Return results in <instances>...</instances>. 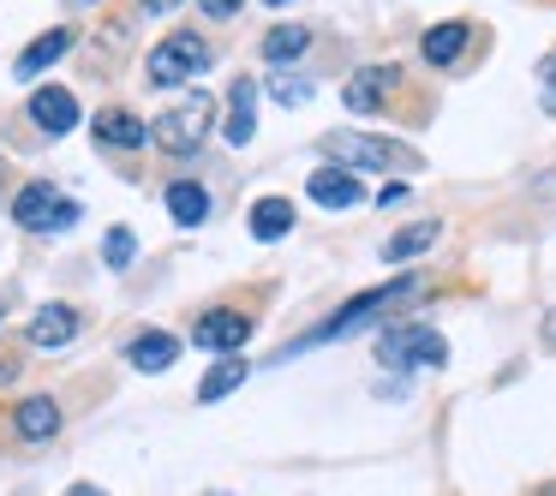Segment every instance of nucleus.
Here are the masks:
<instances>
[{
  "instance_id": "1",
  "label": "nucleus",
  "mask_w": 556,
  "mask_h": 496,
  "mask_svg": "<svg viewBox=\"0 0 556 496\" xmlns=\"http://www.w3.org/2000/svg\"><path fill=\"white\" fill-rule=\"evenodd\" d=\"M419 293H425L419 276H395V281H383V288H371V293H353L336 317H324V323L305 329L293 347H281V359H300L305 347H317V341H341V335H353V329H365V323H383L389 311H401V305L419 300Z\"/></svg>"
},
{
  "instance_id": "2",
  "label": "nucleus",
  "mask_w": 556,
  "mask_h": 496,
  "mask_svg": "<svg viewBox=\"0 0 556 496\" xmlns=\"http://www.w3.org/2000/svg\"><path fill=\"white\" fill-rule=\"evenodd\" d=\"M317 150H324L329 162H341V168L353 174H419L425 156L413 144H401V138H383V132H324L317 138Z\"/></svg>"
},
{
  "instance_id": "3",
  "label": "nucleus",
  "mask_w": 556,
  "mask_h": 496,
  "mask_svg": "<svg viewBox=\"0 0 556 496\" xmlns=\"http://www.w3.org/2000/svg\"><path fill=\"white\" fill-rule=\"evenodd\" d=\"M377 359L389 371H443L448 365V341L431 323H389L377 335Z\"/></svg>"
},
{
  "instance_id": "4",
  "label": "nucleus",
  "mask_w": 556,
  "mask_h": 496,
  "mask_svg": "<svg viewBox=\"0 0 556 496\" xmlns=\"http://www.w3.org/2000/svg\"><path fill=\"white\" fill-rule=\"evenodd\" d=\"M210 126H216V102H210L204 90H192L186 102H174V109L156 114V126H150V144H162L168 156H192V150L210 138Z\"/></svg>"
},
{
  "instance_id": "5",
  "label": "nucleus",
  "mask_w": 556,
  "mask_h": 496,
  "mask_svg": "<svg viewBox=\"0 0 556 496\" xmlns=\"http://www.w3.org/2000/svg\"><path fill=\"white\" fill-rule=\"evenodd\" d=\"M210 42L204 37H192V30H174V37H162L156 49H150V85H162V90H174V85H192L198 73H210Z\"/></svg>"
},
{
  "instance_id": "6",
  "label": "nucleus",
  "mask_w": 556,
  "mask_h": 496,
  "mask_svg": "<svg viewBox=\"0 0 556 496\" xmlns=\"http://www.w3.org/2000/svg\"><path fill=\"white\" fill-rule=\"evenodd\" d=\"M13 221L25 233H66V228H78V221H85V209H78L73 198H61L49 180H30L25 192L13 198Z\"/></svg>"
},
{
  "instance_id": "7",
  "label": "nucleus",
  "mask_w": 556,
  "mask_h": 496,
  "mask_svg": "<svg viewBox=\"0 0 556 496\" xmlns=\"http://www.w3.org/2000/svg\"><path fill=\"white\" fill-rule=\"evenodd\" d=\"M305 198H312L317 209H359L365 186L353 168H341V162H324V168H312V180H305Z\"/></svg>"
},
{
  "instance_id": "8",
  "label": "nucleus",
  "mask_w": 556,
  "mask_h": 496,
  "mask_svg": "<svg viewBox=\"0 0 556 496\" xmlns=\"http://www.w3.org/2000/svg\"><path fill=\"white\" fill-rule=\"evenodd\" d=\"M192 341L204 353H240L245 341H252V317L245 311H204L192 323Z\"/></svg>"
},
{
  "instance_id": "9",
  "label": "nucleus",
  "mask_w": 556,
  "mask_h": 496,
  "mask_svg": "<svg viewBox=\"0 0 556 496\" xmlns=\"http://www.w3.org/2000/svg\"><path fill=\"white\" fill-rule=\"evenodd\" d=\"M30 120H37V132H49V138H66L78 126V97L66 85H49V90H37L30 97Z\"/></svg>"
},
{
  "instance_id": "10",
  "label": "nucleus",
  "mask_w": 556,
  "mask_h": 496,
  "mask_svg": "<svg viewBox=\"0 0 556 496\" xmlns=\"http://www.w3.org/2000/svg\"><path fill=\"white\" fill-rule=\"evenodd\" d=\"M180 359V341L168 335V329H138L132 341H126V365H132V371H168V365Z\"/></svg>"
},
{
  "instance_id": "11",
  "label": "nucleus",
  "mask_w": 556,
  "mask_h": 496,
  "mask_svg": "<svg viewBox=\"0 0 556 496\" xmlns=\"http://www.w3.org/2000/svg\"><path fill=\"white\" fill-rule=\"evenodd\" d=\"M467 42H472L467 18H443V25H431L419 37V54H425V66H455L460 54H467Z\"/></svg>"
},
{
  "instance_id": "12",
  "label": "nucleus",
  "mask_w": 556,
  "mask_h": 496,
  "mask_svg": "<svg viewBox=\"0 0 556 496\" xmlns=\"http://www.w3.org/2000/svg\"><path fill=\"white\" fill-rule=\"evenodd\" d=\"M395 78H401L395 66H359V73L348 78V90H341V97H348L353 114H377V109H383V97L395 90Z\"/></svg>"
},
{
  "instance_id": "13",
  "label": "nucleus",
  "mask_w": 556,
  "mask_h": 496,
  "mask_svg": "<svg viewBox=\"0 0 556 496\" xmlns=\"http://www.w3.org/2000/svg\"><path fill=\"white\" fill-rule=\"evenodd\" d=\"M13 431L25 436V443H49L54 431H61V400H49V395H25L13 407Z\"/></svg>"
},
{
  "instance_id": "14",
  "label": "nucleus",
  "mask_w": 556,
  "mask_h": 496,
  "mask_svg": "<svg viewBox=\"0 0 556 496\" xmlns=\"http://www.w3.org/2000/svg\"><path fill=\"white\" fill-rule=\"evenodd\" d=\"M252 138H257V85L252 78H233V90H228V144L245 150Z\"/></svg>"
},
{
  "instance_id": "15",
  "label": "nucleus",
  "mask_w": 556,
  "mask_h": 496,
  "mask_svg": "<svg viewBox=\"0 0 556 496\" xmlns=\"http://www.w3.org/2000/svg\"><path fill=\"white\" fill-rule=\"evenodd\" d=\"M66 49H73V30H66V25H61V30H42V37L30 42V49L18 54V61H13V78H25V85H30V78H42V73H49V66L66 54Z\"/></svg>"
},
{
  "instance_id": "16",
  "label": "nucleus",
  "mask_w": 556,
  "mask_h": 496,
  "mask_svg": "<svg viewBox=\"0 0 556 496\" xmlns=\"http://www.w3.org/2000/svg\"><path fill=\"white\" fill-rule=\"evenodd\" d=\"M144 138H150L144 114H132V109H102V114H97V144H109V150H138Z\"/></svg>"
},
{
  "instance_id": "17",
  "label": "nucleus",
  "mask_w": 556,
  "mask_h": 496,
  "mask_svg": "<svg viewBox=\"0 0 556 496\" xmlns=\"http://www.w3.org/2000/svg\"><path fill=\"white\" fill-rule=\"evenodd\" d=\"M25 335H30V347H66V341L78 335V311L73 305H42Z\"/></svg>"
},
{
  "instance_id": "18",
  "label": "nucleus",
  "mask_w": 556,
  "mask_h": 496,
  "mask_svg": "<svg viewBox=\"0 0 556 496\" xmlns=\"http://www.w3.org/2000/svg\"><path fill=\"white\" fill-rule=\"evenodd\" d=\"M245 377H252V365H245L240 353H222V359L204 371V383H198V400H204V407H216V400H228Z\"/></svg>"
},
{
  "instance_id": "19",
  "label": "nucleus",
  "mask_w": 556,
  "mask_h": 496,
  "mask_svg": "<svg viewBox=\"0 0 556 496\" xmlns=\"http://www.w3.org/2000/svg\"><path fill=\"white\" fill-rule=\"evenodd\" d=\"M162 204H168V216L180 221V228H204L210 221V192L198 180H174L168 192H162Z\"/></svg>"
},
{
  "instance_id": "20",
  "label": "nucleus",
  "mask_w": 556,
  "mask_h": 496,
  "mask_svg": "<svg viewBox=\"0 0 556 496\" xmlns=\"http://www.w3.org/2000/svg\"><path fill=\"white\" fill-rule=\"evenodd\" d=\"M437 240H443V221H413V228H401L383 240V264H413V257L431 252Z\"/></svg>"
},
{
  "instance_id": "21",
  "label": "nucleus",
  "mask_w": 556,
  "mask_h": 496,
  "mask_svg": "<svg viewBox=\"0 0 556 496\" xmlns=\"http://www.w3.org/2000/svg\"><path fill=\"white\" fill-rule=\"evenodd\" d=\"M245 221H252V240L276 245V240H288V233H293V204H288V198H257Z\"/></svg>"
},
{
  "instance_id": "22",
  "label": "nucleus",
  "mask_w": 556,
  "mask_h": 496,
  "mask_svg": "<svg viewBox=\"0 0 556 496\" xmlns=\"http://www.w3.org/2000/svg\"><path fill=\"white\" fill-rule=\"evenodd\" d=\"M305 49H312V30H305V25H276V30H264V61H269V66H293Z\"/></svg>"
},
{
  "instance_id": "23",
  "label": "nucleus",
  "mask_w": 556,
  "mask_h": 496,
  "mask_svg": "<svg viewBox=\"0 0 556 496\" xmlns=\"http://www.w3.org/2000/svg\"><path fill=\"white\" fill-rule=\"evenodd\" d=\"M312 78L305 73H288V66H276V78H269V97L281 102V109H300V102H312Z\"/></svg>"
},
{
  "instance_id": "24",
  "label": "nucleus",
  "mask_w": 556,
  "mask_h": 496,
  "mask_svg": "<svg viewBox=\"0 0 556 496\" xmlns=\"http://www.w3.org/2000/svg\"><path fill=\"white\" fill-rule=\"evenodd\" d=\"M132 257H138L132 228H109V233H102V264H109V269H132Z\"/></svg>"
},
{
  "instance_id": "25",
  "label": "nucleus",
  "mask_w": 556,
  "mask_h": 496,
  "mask_svg": "<svg viewBox=\"0 0 556 496\" xmlns=\"http://www.w3.org/2000/svg\"><path fill=\"white\" fill-rule=\"evenodd\" d=\"M539 90H544V114H556V54L539 61Z\"/></svg>"
},
{
  "instance_id": "26",
  "label": "nucleus",
  "mask_w": 556,
  "mask_h": 496,
  "mask_svg": "<svg viewBox=\"0 0 556 496\" xmlns=\"http://www.w3.org/2000/svg\"><path fill=\"white\" fill-rule=\"evenodd\" d=\"M204 18H240V0H198Z\"/></svg>"
},
{
  "instance_id": "27",
  "label": "nucleus",
  "mask_w": 556,
  "mask_h": 496,
  "mask_svg": "<svg viewBox=\"0 0 556 496\" xmlns=\"http://www.w3.org/2000/svg\"><path fill=\"white\" fill-rule=\"evenodd\" d=\"M401 198H407V186H383V192H377V204H383V209H395Z\"/></svg>"
},
{
  "instance_id": "28",
  "label": "nucleus",
  "mask_w": 556,
  "mask_h": 496,
  "mask_svg": "<svg viewBox=\"0 0 556 496\" xmlns=\"http://www.w3.org/2000/svg\"><path fill=\"white\" fill-rule=\"evenodd\" d=\"M532 192H539V198H556V168L539 174V180H532Z\"/></svg>"
},
{
  "instance_id": "29",
  "label": "nucleus",
  "mask_w": 556,
  "mask_h": 496,
  "mask_svg": "<svg viewBox=\"0 0 556 496\" xmlns=\"http://www.w3.org/2000/svg\"><path fill=\"white\" fill-rule=\"evenodd\" d=\"M180 0H144V13H174Z\"/></svg>"
},
{
  "instance_id": "30",
  "label": "nucleus",
  "mask_w": 556,
  "mask_h": 496,
  "mask_svg": "<svg viewBox=\"0 0 556 496\" xmlns=\"http://www.w3.org/2000/svg\"><path fill=\"white\" fill-rule=\"evenodd\" d=\"M544 347H556V311L544 317Z\"/></svg>"
},
{
  "instance_id": "31",
  "label": "nucleus",
  "mask_w": 556,
  "mask_h": 496,
  "mask_svg": "<svg viewBox=\"0 0 556 496\" xmlns=\"http://www.w3.org/2000/svg\"><path fill=\"white\" fill-rule=\"evenodd\" d=\"M66 496H109V491H97V484H73Z\"/></svg>"
},
{
  "instance_id": "32",
  "label": "nucleus",
  "mask_w": 556,
  "mask_h": 496,
  "mask_svg": "<svg viewBox=\"0 0 556 496\" xmlns=\"http://www.w3.org/2000/svg\"><path fill=\"white\" fill-rule=\"evenodd\" d=\"M264 7H293V0H264Z\"/></svg>"
},
{
  "instance_id": "33",
  "label": "nucleus",
  "mask_w": 556,
  "mask_h": 496,
  "mask_svg": "<svg viewBox=\"0 0 556 496\" xmlns=\"http://www.w3.org/2000/svg\"><path fill=\"white\" fill-rule=\"evenodd\" d=\"M0 174H7V162H0Z\"/></svg>"
},
{
  "instance_id": "34",
  "label": "nucleus",
  "mask_w": 556,
  "mask_h": 496,
  "mask_svg": "<svg viewBox=\"0 0 556 496\" xmlns=\"http://www.w3.org/2000/svg\"><path fill=\"white\" fill-rule=\"evenodd\" d=\"M0 317H7V305H0Z\"/></svg>"
}]
</instances>
